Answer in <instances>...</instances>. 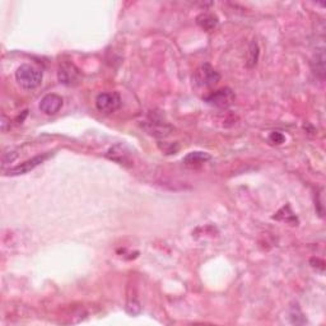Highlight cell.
Here are the masks:
<instances>
[{"label":"cell","instance_id":"obj_1","mask_svg":"<svg viewBox=\"0 0 326 326\" xmlns=\"http://www.w3.org/2000/svg\"><path fill=\"white\" fill-rule=\"evenodd\" d=\"M15 79L24 89H35L42 82V71L31 64H23L15 71Z\"/></svg>","mask_w":326,"mask_h":326},{"label":"cell","instance_id":"obj_2","mask_svg":"<svg viewBox=\"0 0 326 326\" xmlns=\"http://www.w3.org/2000/svg\"><path fill=\"white\" fill-rule=\"evenodd\" d=\"M194 79H195V83L199 87L209 88V87L216 86L219 82L220 75L213 66L209 65V64H204L195 71Z\"/></svg>","mask_w":326,"mask_h":326},{"label":"cell","instance_id":"obj_3","mask_svg":"<svg viewBox=\"0 0 326 326\" xmlns=\"http://www.w3.org/2000/svg\"><path fill=\"white\" fill-rule=\"evenodd\" d=\"M120 105H121V98L119 93L116 92L101 93L96 98V106L100 112L112 113L119 109Z\"/></svg>","mask_w":326,"mask_h":326},{"label":"cell","instance_id":"obj_4","mask_svg":"<svg viewBox=\"0 0 326 326\" xmlns=\"http://www.w3.org/2000/svg\"><path fill=\"white\" fill-rule=\"evenodd\" d=\"M204 101L208 105L214 107H219V109H227L234 102V93L232 92V89L229 88H222L218 89L216 92L211 93L209 96L204 98Z\"/></svg>","mask_w":326,"mask_h":326},{"label":"cell","instance_id":"obj_5","mask_svg":"<svg viewBox=\"0 0 326 326\" xmlns=\"http://www.w3.org/2000/svg\"><path fill=\"white\" fill-rule=\"evenodd\" d=\"M57 78H59L60 83L65 84V86H75L79 83L80 73L74 64L64 62L62 65H60Z\"/></svg>","mask_w":326,"mask_h":326},{"label":"cell","instance_id":"obj_6","mask_svg":"<svg viewBox=\"0 0 326 326\" xmlns=\"http://www.w3.org/2000/svg\"><path fill=\"white\" fill-rule=\"evenodd\" d=\"M49 158V155H41V156H36V157L31 158V160L26 161V162L18 164V166L12 167L6 171V175L8 176H18V175H24V173H28L30 171L35 169L36 167L40 166L44 161H46Z\"/></svg>","mask_w":326,"mask_h":326},{"label":"cell","instance_id":"obj_7","mask_svg":"<svg viewBox=\"0 0 326 326\" xmlns=\"http://www.w3.org/2000/svg\"><path fill=\"white\" fill-rule=\"evenodd\" d=\"M62 107V98L55 93L46 95L40 102V110L46 115H55Z\"/></svg>","mask_w":326,"mask_h":326},{"label":"cell","instance_id":"obj_8","mask_svg":"<svg viewBox=\"0 0 326 326\" xmlns=\"http://www.w3.org/2000/svg\"><path fill=\"white\" fill-rule=\"evenodd\" d=\"M196 23L207 32H212L213 30H216L219 21H218V17L212 13H202L196 17Z\"/></svg>","mask_w":326,"mask_h":326},{"label":"cell","instance_id":"obj_9","mask_svg":"<svg viewBox=\"0 0 326 326\" xmlns=\"http://www.w3.org/2000/svg\"><path fill=\"white\" fill-rule=\"evenodd\" d=\"M211 155H208L205 152H191V153H189L187 156H185L182 162H184L186 166L195 167L200 166V164L205 163L207 161L211 160Z\"/></svg>","mask_w":326,"mask_h":326},{"label":"cell","instance_id":"obj_10","mask_svg":"<svg viewBox=\"0 0 326 326\" xmlns=\"http://www.w3.org/2000/svg\"><path fill=\"white\" fill-rule=\"evenodd\" d=\"M147 130L151 134H153V135H156V137H167L172 131V128L167 124H164V122L152 120V121L148 122Z\"/></svg>","mask_w":326,"mask_h":326},{"label":"cell","instance_id":"obj_11","mask_svg":"<svg viewBox=\"0 0 326 326\" xmlns=\"http://www.w3.org/2000/svg\"><path fill=\"white\" fill-rule=\"evenodd\" d=\"M315 62H316V66L314 68V73L320 79H324V77H325V53H324V49L316 53V61Z\"/></svg>","mask_w":326,"mask_h":326},{"label":"cell","instance_id":"obj_12","mask_svg":"<svg viewBox=\"0 0 326 326\" xmlns=\"http://www.w3.org/2000/svg\"><path fill=\"white\" fill-rule=\"evenodd\" d=\"M107 157L110 158V160L115 161L119 164H126V163H130V158H129L128 153H124L122 151L117 152V148L113 147L112 149H110V152L107 153Z\"/></svg>","mask_w":326,"mask_h":326},{"label":"cell","instance_id":"obj_13","mask_svg":"<svg viewBox=\"0 0 326 326\" xmlns=\"http://www.w3.org/2000/svg\"><path fill=\"white\" fill-rule=\"evenodd\" d=\"M259 55H260V51H259V46L255 41L251 42L249 49V57H247V66L252 68L258 64Z\"/></svg>","mask_w":326,"mask_h":326},{"label":"cell","instance_id":"obj_14","mask_svg":"<svg viewBox=\"0 0 326 326\" xmlns=\"http://www.w3.org/2000/svg\"><path fill=\"white\" fill-rule=\"evenodd\" d=\"M285 212H287V216H284V214H280L278 212V213L275 214V216L273 217L274 219H276V220H282V222H287V223H289V224H297V222H298V220H297V217L294 216V213L293 212L291 211V208H289V205H287V207H285Z\"/></svg>","mask_w":326,"mask_h":326},{"label":"cell","instance_id":"obj_15","mask_svg":"<svg viewBox=\"0 0 326 326\" xmlns=\"http://www.w3.org/2000/svg\"><path fill=\"white\" fill-rule=\"evenodd\" d=\"M126 311L130 315H137L140 312V303L135 300H129L126 303Z\"/></svg>","mask_w":326,"mask_h":326},{"label":"cell","instance_id":"obj_16","mask_svg":"<svg viewBox=\"0 0 326 326\" xmlns=\"http://www.w3.org/2000/svg\"><path fill=\"white\" fill-rule=\"evenodd\" d=\"M285 140V137L283 135L282 133H279V131H273V133L269 135V142L275 144V146H279V144H283Z\"/></svg>","mask_w":326,"mask_h":326},{"label":"cell","instance_id":"obj_17","mask_svg":"<svg viewBox=\"0 0 326 326\" xmlns=\"http://www.w3.org/2000/svg\"><path fill=\"white\" fill-rule=\"evenodd\" d=\"M17 152H4L3 153V166H5V164H9V163H13L14 162V160L17 158Z\"/></svg>","mask_w":326,"mask_h":326},{"label":"cell","instance_id":"obj_18","mask_svg":"<svg viewBox=\"0 0 326 326\" xmlns=\"http://www.w3.org/2000/svg\"><path fill=\"white\" fill-rule=\"evenodd\" d=\"M8 121H9V120L6 119L5 115L1 116V130H3V131L6 130V124H8Z\"/></svg>","mask_w":326,"mask_h":326}]
</instances>
